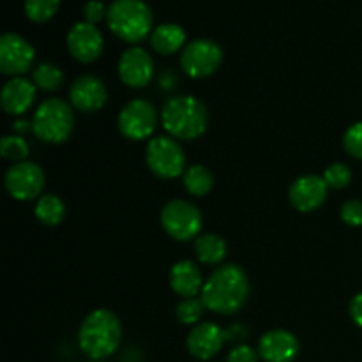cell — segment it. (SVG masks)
Returning a JSON list of instances; mask_svg holds the SVG:
<instances>
[{"label": "cell", "mask_w": 362, "mask_h": 362, "mask_svg": "<svg viewBox=\"0 0 362 362\" xmlns=\"http://www.w3.org/2000/svg\"><path fill=\"white\" fill-rule=\"evenodd\" d=\"M161 122L175 140H197L207 131V106L194 95H175L163 105Z\"/></svg>", "instance_id": "obj_3"}, {"label": "cell", "mask_w": 362, "mask_h": 362, "mask_svg": "<svg viewBox=\"0 0 362 362\" xmlns=\"http://www.w3.org/2000/svg\"><path fill=\"white\" fill-rule=\"evenodd\" d=\"M221 64L223 48L212 39H194L180 52V69L194 80L212 76Z\"/></svg>", "instance_id": "obj_8"}, {"label": "cell", "mask_w": 362, "mask_h": 362, "mask_svg": "<svg viewBox=\"0 0 362 362\" xmlns=\"http://www.w3.org/2000/svg\"><path fill=\"white\" fill-rule=\"evenodd\" d=\"M106 23L117 37L136 45L152 34L154 16L144 0H115L108 7Z\"/></svg>", "instance_id": "obj_4"}, {"label": "cell", "mask_w": 362, "mask_h": 362, "mask_svg": "<svg viewBox=\"0 0 362 362\" xmlns=\"http://www.w3.org/2000/svg\"><path fill=\"white\" fill-rule=\"evenodd\" d=\"M46 177L41 166L37 163L23 161L11 166L4 177V186H6L9 197L20 202H30L42 197Z\"/></svg>", "instance_id": "obj_10"}, {"label": "cell", "mask_w": 362, "mask_h": 362, "mask_svg": "<svg viewBox=\"0 0 362 362\" xmlns=\"http://www.w3.org/2000/svg\"><path fill=\"white\" fill-rule=\"evenodd\" d=\"M148 170L159 179H177L186 172V154L179 140L172 136H154L145 148Z\"/></svg>", "instance_id": "obj_6"}, {"label": "cell", "mask_w": 362, "mask_h": 362, "mask_svg": "<svg viewBox=\"0 0 362 362\" xmlns=\"http://www.w3.org/2000/svg\"><path fill=\"white\" fill-rule=\"evenodd\" d=\"M322 177H324L325 184L329 187H332V189H345L352 182L354 173L350 170V166L345 165V163H332V165H329L325 168Z\"/></svg>", "instance_id": "obj_28"}, {"label": "cell", "mask_w": 362, "mask_h": 362, "mask_svg": "<svg viewBox=\"0 0 362 362\" xmlns=\"http://www.w3.org/2000/svg\"><path fill=\"white\" fill-rule=\"evenodd\" d=\"M258 359H260L258 350H255L253 346L237 345L228 352L226 362H258Z\"/></svg>", "instance_id": "obj_31"}, {"label": "cell", "mask_w": 362, "mask_h": 362, "mask_svg": "<svg viewBox=\"0 0 362 362\" xmlns=\"http://www.w3.org/2000/svg\"><path fill=\"white\" fill-rule=\"evenodd\" d=\"M205 304L202 297H189V299H182L175 308V317L180 324L184 325H198L200 318L205 313Z\"/></svg>", "instance_id": "obj_26"}, {"label": "cell", "mask_w": 362, "mask_h": 362, "mask_svg": "<svg viewBox=\"0 0 362 362\" xmlns=\"http://www.w3.org/2000/svg\"><path fill=\"white\" fill-rule=\"evenodd\" d=\"M161 225L172 239L179 243H189L200 235L204 218L193 202L170 200L161 211Z\"/></svg>", "instance_id": "obj_7"}, {"label": "cell", "mask_w": 362, "mask_h": 362, "mask_svg": "<svg viewBox=\"0 0 362 362\" xmlns=\"http://www.w3.org/2000/svg\"><path fill=\"white\" fill-rule=\"evenodd\" d=\"M0 154L7 161H13V165L16 163L27 161L28 154H30V147H28L27 140L20 134H7L0 140Z\"/></svg>", "instance_id": "obj_25"}, {"label": "cell", "mask_w": 362, "mask_h": 362, "mask_svg": "<svg viewBox=\"0 0 362 362\" xmlns=\"http://www.w3.org/2000/svg\"><path fill=\"white\" fill-rule=\"evenodd\" d=\"M170 288L182 299L198 297L204 288V276L193 260H179L170 269Z\"/></svg>", "instance_id": "obj_19"}, {"label": "cell", "mask_w": 362, "mask_h": 362, "mask_svg": "<svg viewBox=\"0 0 362 362\" xmlns=\"http://www.w3.org/2000/svg\"><path fill=\"white\" fill-rule=\"evenodd\" d=\"M60 7V0H25V14L34 23H45L52 20Z\"/></svg>", "instance_id": "obj_27"}, {"label": "cell", "mask_w": 362, "mask_h": 362, "mask_svg": "<svg viewBox=\"0 0 362 362\" xmlns=\"http://www.w3.org/2000/svg\"><path fill=\"white\" fill-rule=\"evenodd\" d=\"M228 332L218 324L212 322H202L194 325L186 338L187 352L198 361H209L218 356L225 346Z\"/></svg>", "instance_id": "obj_15"}, {"label": "cell", "mask_w": 362, "mask_h": 362, "mask_svg": "<svg viewBox=\"0 0 362 362\" xmlns=\"http://www.w3.org/2000/svg\"><path fill=\"white\" fill-rule=\"evenodd\" d=\"M184 187L193 197H205L214 187V175L211 170L204 165H193L184 172L182 175Z\"/></svg>", "instance_id": "obj_23"}, {"label": "cell", "mask_w": 362, "mask_h": 362, "mask_svg": "<svg viewBox=\"0 0 362 362\" xmlns=\"http://www.w3.org/2000/svg\"><path fill=\"white\" fill-rule=\"evenodd\" d=\"M73 105L60 98H49L37 106L32 117V133L37 140L59 145L69 140L74 127Z\"/></svg>", "instance_id": "obj_5"}, {"label": "cell", "mask_w": 362, "mask_h": 362, "mask_svg": "<svg viewBox=\"0 0 362 362\" xmlns=\"http://www.w3.org/2000/svg\"><path fill=\"white\" fill-rule=\"evenodd\" d=\"M156 73L154 60L147 49L140 46L126 49L119 59V78L131 88H144L152 81Z\"/></svg>", "instance_id": "obj_12"}, {"label": "cell", "mask_w": 362, "mask_h": 362, "mask_svg": "<svg viewBox=\"0 0 362 362\" xmlns=\"http://www.w3.org/2000/svg\"><path fill=\"white\" fill-rule=\"evenodd\" d=\"M35 49L21 35L7 32L0 37V73L6 76H23L32 69Z\"/></svg>", "instance_id": "obj_11"}, {"label": "cell", "mask_w": 362, "mask_h": 362, "mask_svg": "<svg viewBox=\"0 0 362 362\" xmlns=\"http://www.w3.org/2000/svg\"><path fill=\"white\" fill-rule=\"evenodd\" d=\"M349 313H350V318L354 320V324L359 325L362 329V292L357 293V296H354V299L350 300Z\"/></svg>", "instance_id": "obj_33"}, {"label": "cell", "mask_w": 362, "mask_h": 362, "mask_svg": "<svg viewBox=\"0 0 362 362\" xmlns=\"http://www.w3.org/2000/svg\"><path fill=\"white\" fill-rule=\"evenodd\" d=\"M37 95V87L34 81L27 80L23 76L11 78L6 85L2 87V94H0V103L7 115L21 117L32 108Z\"/></svg>", "instance_id": "obj_18"}, {"label": "cell", "mask_w": 362, "mask_h": 362, "mask_svg": "<svg viewBox=\"0 0 362 362\" xmlns=\"http://www.w3.org/2000/svg\"><path fill=\"white\" fill-rule=\"evenodd\" d=\"M35 219L45 226H59L66 218V205L57 194H42L35 204Z\"/></svg>", "instance_id": "obj_22"}, {"label": "cell", "mask_w": 362, "mask_h": 362, "mask_svg": "<svg viewBox=\"0 0 362 362\" xmlns=\"http://www.w3.org/2000/svg\"><path fill=\"white\" fill-rule=\"evenodd\" d=\"M151 46L159 55H173L186 46V30L177 23H163L151 34Z\"/></svg>", "instance_id": "obj_20"}, {"label": "cell", "mask_w": 362, "mask_h": 362, "mask_svg": "<svg viewBox=\"0 0 362 362\" xmlns=\"http://www.w3.org/2000/svg\"><path fill=\"white\" fill-rule=\"evenodd\" d=\"M69 103L78 112H99L108 103V88L101 78L94 76V74H83L71 85Z\"/></svg>", "instance_id": "obj_14"}, {"label": "cell", "mask_w": 362, "mask_h": 362, "mask_svg": "<svg viewBox=\"0 0 362 362\" xmlns=\"http://www.w3.org/2000/svg\"><path fill=\"white\" fill-rule=\"evenodd\" d=\"M251 285L240 265L225 264L212 271L202 288L205 308L216 315H233L246 304Z\"/></svg>", "instance_id": "obj_1"}, {"label": "cell", "mask_w": 362, "mask_h": 362, "mask_svg": "<svg viewBox=\"0 0 362 362\" xmlns=\"http://www.w3.org/2000/svg\"><path fill=\"white\" fill-rule=\"evenodd\" d=\"M103 46H105V41L99 28L87 21L76 23L67 34V49L71 57L81 64L95 62L101 57Z\"/></svg>", "instance_id": "obj_16"}, {"label": "cell", "mask_w": 362, "mask_h": 362, "mask_svg": "<svg viewBox=\"0 0 362 362\" xmlns=\"http://www.w3.org/2000/svg\"><path fill=\"white\" fill-rule=\"evenodd\" d=\"M343 147L354 159H362V122H356L346 129L343 136Z\"/></svg>", "instance_id": "obj_29"}, {"label": "cell", "mask_w": 362, "mask_h": 362, "mask_svg": "<svg viewBox=\"0 0 362 362\" xmlns=\"http://www.w3.org/2000/svg\"><path fill=\"white\" fill-rule=\"evenodd\" d=\"M108 9L105 7V4L99 2V0H88L83 7V18L87 23L98 25L103 18H106Z\"/></svg>", "instance_id": "obj_32"}, {"label": "cell", "mask_w": 362, "mask_h": 362, "mask_svg": "<svg viewBox=\"0 0 362 362\" xmlns=\"http://www.w3.org/2000/svg\"><path fill=\"white\" fill-rule=\"evenodd\" d=\"M194 255L205 265H221L228 255V246L218 233H204L194 239Z\"/></svg>", "instance_id": "obj_21"}, {"label": "cell", "mask_w": 362, "mask_h": 362, "mask_svg": "<svg viewBox=\"0 0 362 362\" xmlns=\"http://www.w3.org/2000/svg\"><path fill=\"white\" fill-rule=\"evenodd\" d=\"M88 362H105V361H88Z\"/></svg>", "instance_id": "obj_35"}, {"label": "cell", "mask_w": 362, "mask_h": 362, "mask_svg": "<svg viewBox=\"0 0 362 362\" xmlns=\"http://www.w3.org/2000/svg\"><path fill=\"white\" fill-rule=\"evenodd\" d=\"M341 221L349 226H362V202L361 200H349L343 204Z\"/></svg>", "instance_id": "obj_30"}, {"label": "cell", "mask_w": 362, "mask_h": 362, "mask_svg": "<svg viewBox=\"0 0 362 362\" xmlns=\"http://www.w3.org/2000/svg\"><path fill=\"white\" fill-rule=\"evenodd\" d=\"M13 131L14 134H20V136H23L25 133H28V131H32V122H28V120H16V122L13 124Z\"/></svg>", "instance_id": "obj_34"}, {"label": "cell", "mask_w": 362, "mask_h": 362, "mask_svg": "<svg viewBox=\"0 0 362 362\" xmlns=\"http://www.w3.org/2000/svg\"><path fill=\"white\" fill-rule=\"evenodd\" d=\"M258 356L265 362H293L299 356V339L285 329H272L258 339Z\"/></svg>", "instance_id": "obj_17"}, {"label": "cell", "mask_w": 362, "mask_h": 362, "mask_svg": "<svg viewBox=\"0 0 362 362\" xmlns=\"http://www.w3.org/2000/svg\"><path fill=\"white\" fill-rule=\"evenodd\" d=\"M120 341H122V324L119 317L106 308L88 313L78 331V345L90 361H103L113 356Z\"/></svg>", "instance_id": "obj_2"}, {"label": "cell", "mask_w": 362, "mask_h": 362, "mask_svg": "<svg viewBox=\"0 0 362 362\" xmlns=\"http://www.w3.org/2000/svg\"><path fill=\"white\" fill-rule=\"evenodd\" d=\"M329 186L325 184L324 177L306 173V175L297 177L288 189L290 204L299 212H315L325 204L327 200Z\"/></svg>", "instance_id": "obj_13"}, {"label": "cell", "mask_w": 362, "mask_h": 362, "mask_svg": "<svg viewBox=\"0 0 362 362\" xmlns=\"http://www.w3.org/2000/svg\"><path fill=\"white\" fill-rule=\"evenodd\" d=\"M158 112L156 106L147 99H133L122 106L117 119L120 134L127 140L141 141L154 134L158 126Z\"/></svg>", "instance_id": "obj_9"}, {"label": "cell", "mask_w": 362, "mask_h": 362, "mask_svg": "<svg viewBox=\"0 0 362 362\" xmlns=\"http://www.w3.org/2000/svg\"><path fill=\"white\" fill-rule=\"evenodd\" d=\"M32 80H34L35 87L39 90L45 92H55L62 87L64 83V73L57 64L42 62L32 73Z\"/></svg>", "instance_id": "obj_24"}]
</instances>
